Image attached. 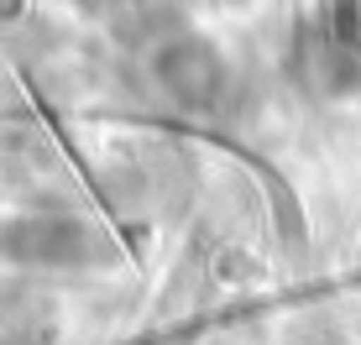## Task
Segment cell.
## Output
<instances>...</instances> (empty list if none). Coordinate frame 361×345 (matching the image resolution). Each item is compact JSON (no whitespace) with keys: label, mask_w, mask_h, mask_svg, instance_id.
<instances>
[{"label":"cell","mask_w":361,"mask_h":345,"mask_svg":"<svg viewBox=\"0 0 361 345\" xmlns=\"http://www.w3.org/2000/svg\"><path fill=\"white\" fill-rule=\"evenodd\" d=\"M157 79H163L178 100L204 105L209 94L220 89V63H215V53L199 47V42H173V47L157 53Z\"/></svg>","instance_id":"cell-1"}]
</instances>
